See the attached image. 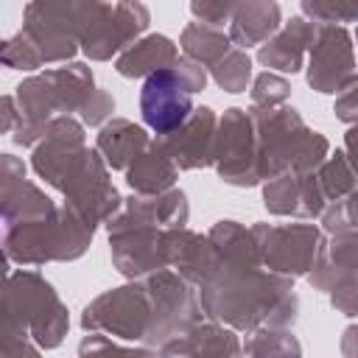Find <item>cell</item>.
Wrapping results in <instances>:
<instances>
[{"instance_id": "6da1fadb", "label": "cell", "mask_w": 358, "mask_h": 358, "mask_svg": "<svg viewBox=\"0 0 358 358\" xmlns=\"http://www.w3.org/2000/svg\"><path fill=\"white\" fill-rule=\"evenodd\" d=\"M196 291L204 316L235 333L249 336L263 327L291 330L299 319L294 280L271 274L260 263H241L218 255L215 268Z\"/></svg>"}, {"instance_id": "7a4b0ae2", "label": "cell", "mask_w": 358, "mask_h": 358, "mask_svg": "<svg viewBox=\"0 0 358 358\" xmlns=\"http://www.w3.org/2000/svg\"><path fill=\"white\" fill-rule=\"evenodd\" d=\"M98 90L95 76L90 64L84 62H67L59 67H48L42 73H34L22 78L14 87L17 101V126L11 131V140L25 148H36L50 126V120L62 115H81L92 92Z\"/></svg>"}, {"instance_id": "3957f363", "label": "cell", "mask_w": 358, "mask_h": 358, "mask_svg": "<svg viewBox=\"0 0 358 358\" xmlns=\"http://www.w3.org/2000/svg\"><path fill=\"white\" fill-rule=\"evenodd\" d=\"M249 115L255 120L263 182L282 173H313L330 157L327 137L313 131L291 103L249 106Z\"/></svg>"}, {"instance_id": "277c9868", "label": "cell", "mask_w": 358, "mask_h": 358, "mask_svg": "<svg viewBox=\"0 0 358 358\" xmlns=\"http://www.w3.org/2000/svg\"><path fill=\"white\" fill-rule=\"evenodd\" d=\"M95 229H90L70 207L59 204L50 215L3 227V255H6V274L14 271L11 266H45V263H70L78 260L90 243Z\"/></svg>"}, {"instance_id": "5b68a950", "label": "cell", "mask_w": 358, "mask_h": 358, "mask_svg": "<svg viewBox=\"0 0 358 358\" xmlns=\"http://www.w3.org/2000/svg\"><path fill=\"white\" fill-rule=\"evenodd\" d=\"M3 319L17 322L42 350H56L67 330L70 313L50 280L34 268H17L6 274Z\"/></svg>"}, {"instance_id": "8992f818", "label": "cell", "mask_w": 358, "mask_h": 358, "mask_svg": "<svg viewBox=\"0 0 358 358\" xmlns=\"http://www.w3.org/2000/svg\"><path fill=\"white\" fill-rule=\"evenodd\" d=\"M157 322V296L148 274L98 294L81 310L84 333H103L126 344H148Z\"/></svg>"}, {"instance_id": "52a82bcc", "label": "cell", "mask_w": 358, "mask_h": 358, "mask_svg": "<svg viewBox=\"0 0 358 358\" xmlns=\"http://www.w3.org/2000/svg\"><path fill=\"white\" fill-rule=\"evenodd\" d=\"M207 87V67L199 62L179 56V62L168 70L148 76L140 87V115L143 123L157 134L168 137L187 123L196 112L193 95Z\"/></svg>"}, {"instance_id": "ba28073f", "label": "cell", "mask_w": 358, "mask_h": 358, "mask_svg": "<svg viewBox=\"0 0 358 358\" xmlns=\"http://www.w3.org/2000/svg\"><path fill=\"white\" fill-rule=\"evenodd\" d=\"M92 0L64 3H28L22 8V28L17 36L28 45L36 64H67L81 50V28Z\"/></svg>"}, {"instance_id": "9c48e42d", "label": "cell", "mask_w": 358, "mask_h": 358, "mask_svg": "<svg viewBox=\"0 0 358 358\" xmlns=\"http://www.w3.org/2000/svg\"><path fill=\"white\" fill-rule=\"evenodd\" d=\"M53 190L64 196L62 204L70 207L90 229L109 224L123 210V199L109 179V165L90 145L67 165V171L56 179Z\"/></svg>"}, {"instance_id": "30bf717a", "label": "cell", "mask_w": 358, "mask_h": 358, "mask_svg": "<svg viewBox=\"0 0 358 358\" xmlns=\"http://www.w3.org/2000/svg\"><path fill=\"white\" fill-rule=\"evenodd\" d=\"M151 11L143 3H90L87 22L81 28V53L90 62H112L145 36Z\"/></svg>"}, {"instance_id": "8fae6325", "label": "cell", "mask_w": 358, "mask_h": 358, "mask_svg": "<svg viewBox=\"0 0 358 358\" xmlns=\"http://www.w3.org/2000/svg\"><path fill=\"white\" fill-rule=\"evenodd\" d=\"M257 243L260 266L271 274L282 277H308L316 266V257L324 243V232L319 224L294 221V224H252L249 227Z\"/></svg>"}, {"instance_id": "7c38bea8", "label": "cell", "mask_w": 358, "mask_h": 358, "mask_svg": "<svg viewBox=\"0 0 358 358\" xmlns=\"http://www.w3.org/2000/svg\"><path fill=\"white\" fill-rule=\"evenodd\" d=\"M213 168L221 182L232 187H255L263 185L260 176V154H257V134L249 109L229 106L218 117V137H215V157Z\"/></svg>"}, {"instance_id": "4fadbf2b", "label": "cell", "mask_w": 358, "mask_h": 358, "mask_svg": "<svg viewBox=\"0 0 358 358\" xmlns=\"http://www.w3.org/2000/svg\"><path fill=\"white\" fill-rule=\"evenodd\" d=\"M109 232V257L112 266L126 280H140L145 274L168 268V243L165 229L129 224L123 218H112L106 224Z\"/></svg>"}, {"instance_id": "5bb4252c", "label": "cell", "mask_w": 358, "mask_h": 358, "mask_svg": "<svg viewBox=\"0 0 358 358\" xmlns=\"http://www.w3.org/2000/svg\"><path fill=\"white\" fill-rule=\"evenodd\" d=\"M355 39L344 25H319L316 42L305 62L308 87L338 95L355 78Z\"/></svg>"}, {"instance_id": "9a60e30c", "label": "cell", "mask_w": 358, "mask_h": 358, "mask_svg": "<svg viewBox=\"0 0 358 358\" xmlns=\"http://www.w3.org/2000/svg\"><path fill=\"white\" fill-rule=\"evenodd\" d=\"M59 204L25 176V162L14 154H0V215L3 227L45 218Z\"/></svg>"}, {"instance_id": "2e32d148", "label": "cell", "mask_w": 358, "mask_h": 358, "mask_svg": "<svg viewBox=\"0 0 358 358\" xmlns=\"http://www.w3.org/2000/svg\"><path fill=\"white\" fill-rule=\"evenodd\" d=\"M218 117L221 115L213 106H196V112L187 117L182 129H176L168 137H157L179 171H199V168L213 165Z\"/></svg>"}, {"instance_id": "e0dca14e", "label": "cell", "mask_w": 358, "mask_h": 358, "mask_svg": "<svg viewBox=\"0 0 358 358\" xmlns=\"http://www.w3.org/2000/svg\"><path fill=\"white\" fill-rule=\"evenodd\" d=\"M263 204L271 215L313 221V218H322L327 199L313 171V173H282L263 182Z\"/></svg>"}, {"instance_id": "ac0fdd59", "label": "cell", "mask_w": 358, "mask_h": 358, "mask_svg": "<svg viewBox=\"0 0 358 358\" xmlns=\"http://www.w3.org/2000/svg\"><path fill=\"white\" fill-rule=\"evenodd\" d=\"M319 25L302 14L291 17L288 22H282V28L263 45L257 48V62L268 70V73H299L308 62V53L316 42Z\"/></svg>"}, {"instance_id": "d6986e66", "label": "cell", "mask_w": 358, "mask_h": 358, "mask_svg": "<svg viewBox=\"0 0 358 358\" xmlns=\"http://www.w3.org/2000/svg\"><path fill=\"white\" fill-rule=\"evenodd\" d=\"M159 358H243V341L218 322H199L159 350Z\"/></svg>"}, {"instance_id": "ffe728a7", "label": "cell", "mask_w": 358, "mask_h": 358, "mask_svg": "<svg viewBox=\"0 0 358 358\" xmlns=\"http://www.w3.org/2000/svg\"><path fill=\"white\" fill-rule=\"evenodd\" d=\"M117 218L129 224H143V227H157V229H173V227H187L190 221V204L187 193L173 187L157 196H137L131 193L123 199V210Z\"/></svg>"}, {"instance_id": "44dd1931", "label": "cell", "mask_w": 358, "mask_h": 358, "mask_svg": "<svg viewBox=\"0 0 358 358\" xmlns=\"http://www.w3.org/2000/svg\"><path fill=\"white\" fill-rule=\"evenodd\" d=\"M282 28V8L274 0H243L235 3L232 20L227 25V36L235 48H263Z\"/></svg>"}, {"instance_id": "7402d4cb", "label": "cell", "mask_w": 358, "mask_h": 358, "mask_svg": "<svg viewBox=\"0 0 358 358\" xmlns=\"http://www.w3.org/2000/svg\"><path fill=\"white\" fill-rule=\"evenodd\" d=\"M151 134L129 120V117H112L109 123H103L95 134V151L103 157V162L109 165V171H129V165L151 145Z\"/></svg>"}, {"instance_id": "603a6c76", "label": "cell", "mask_w": 358, "mask_h": 358, "mask_svg": "<svg viewBox=\"0 0 358 358\" xmlns=\"http://www.w3.org/2000/svg\"><path fill=\"white\" fill-rule=\"evenodd\" d=\"M355 271H358V229L327 235L316 257V266L305 280L313 285V291L330 294L344 277Z\"/></svg>"}, {"instance_id": "cb8c5ba5", "label": "cell", "mask_w": 358, "mask_h": 358, "mask_svg": "<svg viewBox=\"0 0 358 358\" xmlns=\"http://www.w3.org/2000/svg\"><path fill=\"white\" fill-rule=\"evenodd\" d=\"M182 50L179 45H173L171 36L165 34H145L143 39H137L129 50H123L115 59V70L123 78H148L159 70H168L179 62Z\"/></svg>"}, {"instance_id": "d4e9b609", "label": "cell", "mask_w": 358, "mask_h": 358, "mask_svg": "<svg viewBox=\"0 0 358 358\" xmlns=\"http://www.w3.org/2000/svg\"><path fill=\"white\" fill-rule=\"evenodd\" d=\"M123 176H126V185L131 187V193H137V196H157V193H165V190L176 187L179 168L171 159V154L162 148V143L154 137L151 145L129 165V171Z\"/></svg>"}, {"instance_id": "484cf974", "label": "cell", "mask_w": 358, "mask_h": 358, "mask_svg": "<svg viewBox=\"0 0 358 358\" xmlns=\"http://www.w3.org/2000/svg\"><path fill=\"white\" fill-rule=\"evenodd\" d=\"M232 39L218 31V28H210V25H201V22H187L179 34V50L182 56L199 62L201 67H207V73L232 50Z\"/></svg>"}, {"instance_id": "4316f807", "label": "cell", "mask_w": 358, "mask_h": 358, "mask_svg": "<svg viewBox=\"0 0 358 358\" xmlns=\"http://www.w3.org/2000/svg\"><path fill=\"white\" fill-rule=\"evenodd\" d=\"M243 358H302V344L294 330L263 327L246 336Z\"/></svg>"}, {"instance_id": "83f0119b", "label": "cell", "mask_w": 358, "mask_h": 358, "mask_svg": "<svg viewBox=\"0 0 358 358\" xmlns=\"http://www.w3.org/2000/svg\"><path fill=\"white\" fill-rule=\"evenodd\" d=\"M316 176H319V185H322V190H324L327 204H330V201H338V199H344V196H350V193L358 187V176H355L350 159L344 157V151H330V157L319 165Z\"/></svg>"}, {"instance_id": "f1b7e54d", "label": "cell", "mask_w": 358, "mask_h": 358, "mask_svg": "<svg viewBox=\"0 0 358 358\" xmlns=\"http://www.w3.org/2000/svg\"><path fill=\"white\" fill-rule=\"evenodd\" d=\"M78 358H159V350L143 344H126L103 333H87L78 341Z\"/></svg>"}, {"instance_id": "f546056e", "label": "cell", "mask_w": 358, "mask_h": 358, "mask_svg": "<svg viewBox=\"0 0 358 358\" xmlns=\"http://www.w3.org/2000/svg\"><path fill=\"white\" fill-rule=\"evenodd\" d=\"M213 81L224 90V92H246L252 87V56L241 48H232L213 70H210Z\"/></svg>"}, {"instance_id": "4dcf8cb0", "label": "cell", "mask_w": 358, "mask_h": 358, "mask_svg": "<svg viewBox=\"0 0 358 358\" xmlns=\"http://www.w3.org/2000/svg\"><path fill=\"white\" fill-rule=\"evenodd\" d=\"M302 17L316 25H344L358 22V0H302Z\"/></svg>"}, {"instance_id": "1f68e13d", "label": "cell", "mask_w": 358, "mask_h": 358, "mask_svg": "<svg viewBox=\"0 0 358 358\" xmlns=\"http://www.w3.org/2000/svg\"><path fill=\"white\" fill-rule=\"evenodd\" d=\"M249 98H252L249 106H282L291 98V81L285 76H280V73L263 70V73H257L252 78Z\"/></svg>"}, {"instance_id": "d6a6232c", "label": "cell", "mask_w": 358, "mask_h": 358, "mask_svg": "<svg viewBox=\"0 0 358 358\" xmlns=\"http://www.w3.org/2000/svg\"><path fill=\"white\" fill-rule=\"evenodd\" d=\"M319 227L324 235H338V232H352L358 229V187L338 199V201H330L319 218Z\"/></svg>"}, {"instance_id": "836d02e7", "label": "cell", "mask_w": 358, "mask_h": 358, "mask_svg": "<svg viewBox=\"0 0 358 358\" xmlns=\"http://www.w3.org/2000/svg\"><path fill=\"white\" fill-rule=\"evenodd\" d=\"M0 358H42V347L11 319L0 327Z\"/></svg>"}, {"instance_id": "e575fe53", "label": "cell", "mask_w": 358, "mask_h": 358, "mask_svg": "<svg viewBox=\"0 0 358 358\" xmlns=\"http://www.w3.org/2000/svg\"><path fill=\"white\" fill-rule=\"evenodd\" d=\"M232 11H235L232 0H201V3L196 0V3H190V14L196 17V22L218 28V31H224V25H229Z\"/></svg>"}, {"instance_id": "d590c367", "label": "cell", "mask_w": 358, "mask_h": 358, "mask_svg": "<svg viewBox=\"0 0 358 358\" xmlns=\"http://www.w3.org/2000/svg\"><path fill=\"white\" fill-rule=\"evenodd\" d=\"M330 305L341 313V316H358V271L344 277L333 291H330Z\"/></svg>"}, {"instance_id": "8d00e7d4", "label": "cell", "mask_w": 358, "mask_h": 358, "mask_svg": "<svg viewBox=\"0 0 358 358\" xmlns=\"http://www.w3.org/2000/svg\"><path fill=\"white\" fill-rule=\"evenodd\" d=\"M333 112H336V117H338L341 123H347V126L358 123V73H355V78L336 95Z\"/></svg>"}, {"instance_id": "74e56055", "label": "cell", "mask_w": 358, "mask_h": 358, "mask_svg": "<svg viewBox=\"0 0 358 358\" xmlns=\"http://www.w3.org/2000/svg\"><path fill=\"white\" fill-rule=\"evenodd\" d=\"M0 106H3V112H0V131L11 137V131H14V126H17V117H20V115H17L14 92H6L3 101H0Z\"/></svg>"}, {"instance_id": "f35d334b", "label": "cell", "mask_w": 358, "mask_h": 358, "mask_svg": "<svg viewBox=\"0 0 358 358\" xmlns=\"http://www.w3.org/2000/svg\"><path fill=\"white\" fill-rule=\"evenodd\" d=\"M344 157L350 159L355 176H358V123L347 126V134H344Z\"/></svg>"}, {"instance_id": "ab89813d", "label": "cell", "mask_w": 358, "mask_h": 358, "mask_svg": "<svg viewBox=\"0 0 358 358\" xmlns=\"http://www.w3.org/2000/svg\"><path fill=\"white\" fill-rule=\"evenodd\" d=\"M338 350H341V358H358V324L344 327Z\"/></svg>"}, {"instance_id": "60d3db41", "label": "cell", "mask_w": 358, "mask_h": 358, "mask_svg": "<svg viewBox=\"0 0 358 358\" xmlns=\"http://www.w3.org/2000/svg\"><path fill=\"white\" fill-rule=\"evenodd\" d=\"M352 39H355V48H358V28H355V36Z\"/></svg>"}]
</instances>
